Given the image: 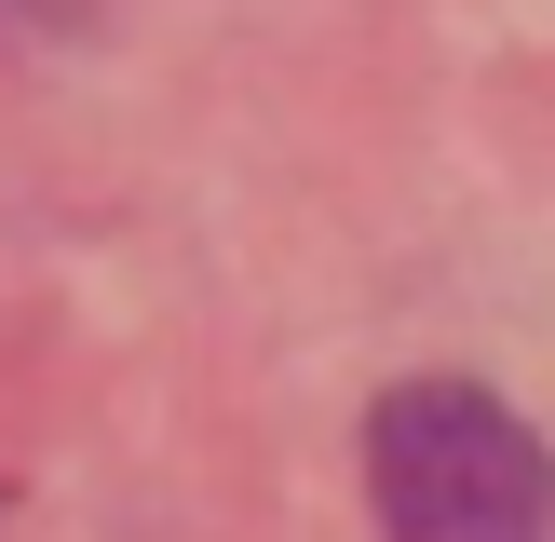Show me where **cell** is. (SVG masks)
I'll return each mask as SVG.
<instances>
[{
    "mask_svg": "<svg viewBox=\"0 0 555 542\" xmlns=\"http://www.w3.org/2000/svg\"><path fill=\"white\" fill-rule=\"evenodd\" d=\"M379 542H555V448L475 379H406L366 421Z\"/></svg>",
    "mask_w": 555,
    "mask_h": 542,
    "instance_id": "6da1fadb",
    "label": "cell"
}]
</instances>
